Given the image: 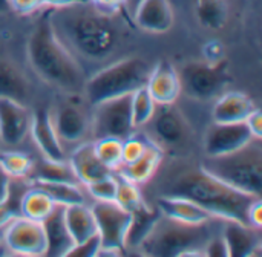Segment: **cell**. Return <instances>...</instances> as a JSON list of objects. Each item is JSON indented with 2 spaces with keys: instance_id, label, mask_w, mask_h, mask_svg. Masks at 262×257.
<instances>
[{
  "instance_id": "obj_9",
  "label": "cell",
  "mask_w": 262,
  "mask_h": 257,
  "mask_svg": "<svg viewBox=\"0 0 262 257\" xmlns=\"http://www.w3.org/2000/svg\"><path fill=\"white\" fill-rule=\"evenodd\" d=\"M92 107L95 112L91 120V133L95 139H126L134 133L135 126L132 121V94L101 101Z\"/></svg>"
},
{
  "instance_id": "obj_33",
  "label": "cell",
  "mask_w": 262,
  "mask_h": 257,
  "mask_svg": "<svg viewBox=\"0 0 262 257\" xmlns=\"http://www.w3.org/2000/svg\"><path fill=\"white\" fill-rule=\"evenodd\" d=\"M91 196L95 201L101 202H115L117 198V189H118V181L115 175H107L104 178H100L94 182L86 184Z\"/></svg>"
},
{
  "instance_id": "obj_28",
  "label": "cell",
  "mask_w": 262,
  "mask_h": 257,
  "mask_svg": "<svg viewBox=\"0 0 262 257\" xmlns=\"http://www.w3.org/2000/svg\"><path fill=\"white\" fill-rule=\"evenodd\" d=\"M54 207L55 202L43 190L37 187H32L28 192H25L20 199L21 216L37 222H43L51 215Z\"/></svg>"
},
{
  "instance_id": "obj_12",
  "label": "cell",
  "mask_w": 262,
  "mask_h": 257,
  "mask_svg": "<svg viewBox=\"0 0 262 257\" xmlns=\"http://www.w3.org/2000/svg\"><path fill=\"white\" fill-rule=\"evenodd\" d=\"M253 139L247 123H213L204 136V152L207 156L227 155Z\"/></svg>"
},
{
  "instance_id": "obj_35",
  "label": "cell",
  "mask_w": 262,
  "mask_h": 257,
  "mask_svg": "<svg viewBox=\"0 0 262 257\" xmlns=\"http://www.w3.org/2000/svg\"><path fill=\"white\" fill-rule=\"evenodd\" d=\"M100 253V238L98 235H94L78 244H74V247L66 253L68 257H92L98 256Z\"/></svg>"
},
{
  "instance_id": "obj_31",
  "label": "cell",
  "mask_w": 262,
  "mask_h": 257,
  "mask_svg": "<svg viewBox=\"0 0 262 257\" xmlns=\"http://www.w3.org/2000/svg\"><path fill=\"white\" fill-rule=\"evenodd\" d=\"M157 103L150 97L147 87H140L132 94V121L135 127L146 126L155 112Z\"/></svg>"
},
{
  "instance_id": "obj_34",
  "label": "cell",
  "mask_w": 262,
  "mask_h": 257,
  "mask_svg": "<svg viewBox=\"0 0 262 257\" xmlns=\"http://www.w3.org/2000/svg\"><path fill=\"white\" fill-rule=\"evenodd\" d=\"M35 179L75 182L77 178H75L71 166L66 164V161H63V162H54V161L45 159L43 164H41V167L38 169V173H37V178Z\"/></svg>"
},
{
  "instance_id": "obj_16",
  "label": "cell",
  "mask_w": 262,
  "mask_h": 257,
  "mask_svg": "<svg viewBox=\"0 0 262 257\" xmlns=\"http://www.w3.org/2000/svg\"><path fill=\"white\" fill-rule=\"evenodd\" d=\"M31 135L38 147V150L43 153L45 159L54 161V162H63L66 161V155L61 146V141L58 139L55 129L52 126L51 112L46 109H40L34 113L32 123H31Z\"/></svg>"
},
{
  "instance_id": "obj_7",
  "label": "cell",
  "mask_w": 262,
  "mask_h": 257,
  "mask_svg": "<svg viewBox=\"0 0 262 257\" xmlns=\"http://www.w3.org/2000/svg\"><path fill=\"white\" fill-rule=\"evenodd\" d=\"M180 74L181 92L200 101H207L216 97L230 81L229 63L226 58L209 61H190L183 66Z\"/></svg>"
},
{
  "instance_id": "obj_4",
  "label": "cell",
  "mask_w": 262,
  "mask_h": 257,
  "mask_svg": "<svg viewBox=\"0 0 262 257\" xmlns=\"http://www.w3.org/2000/svg\"><path fill=\"white\" fill-rule=\"evenodd\" d=\"M207 225L209 222L201 225L184 224L160 215L138 248L146 256H204L203 248L212 238Z\"/></svg>"
},
{
  "instance_id": "obj_1",
  "label": "cell",
  "mask_w": 262,
  "mask_h": 257,
  "mask_svg": "<svg viewBox=\"0 0 262 257\" xmlns=\"http://www.w3.org/2000/svg\"><path fill=\"white\" fill-rule=\"evenodd\" d=\"M48 14L55 35L78 61H104L120 43L117 14L98 8L91 0L52 8Z\"/></svg>"
},
{
  "instance_id": "obj_5",
  "label": "cell",
  "mask_w": 262,
  "mask_h": 257,
  "mask_svg": "<svg viewBox=\"0 0 262 257\" xmlns=\"http://www.w3.org/2000/svg\"><path fill=\"white\" fill-rule=\"evenodd\" d=\"M203 170L226 182L227 185L261 198L262 193V144L255 138L247 146L220 156H207L201 166Z\"/></svg>"
},
{
  "instance_id": "obj_30",
  "label": "cell",
  "mask_w": 262,
  "mask_h": 257,
  "mask_svg": "<svg viewBox=\"0 0 262 257\" xmlns=\"http://www.w3.org/2000/svg\"><path fill=\"white\" fill-rule=\"evenodd\" d=\"M94 149L98 159L112 172H117L123 162V139L100 138L94 141Z\"/></svg>"
},
{
  "instance_id": "obj_15",
  "label": "cell",
  "mask_w": 262,
  "mask_h": 257,
  "mask_svg": "<svg viewBox=\"0 0 262 257\" xmlns=\"http://www.w3.org/2000/svg\"><path fill=\"white\" fill-rule=\"evenodd\" d=\"M146 87L157 104H175L181 94L180 74L170 61L160 60L152 67Z\"/></svg>"
},
{
  "instance_id": "obj_37",
  "label": "cell",
  "mask_w": 262,
  "mask_h": 257,
  "mask_svg": "<svg viewBox=\"0 0 262 257\" xmlns=\"http://www.w3.org/2000/svg\"><path fill=\"white\" fill-rule=\"evenodd\" d=\"M204 58H206V61H209V63H216V61L226 58L223 43H220V41H216V40L209 41V43L204 46Z\"/></svg>"
},
{
  "instance_id": "obj_24",
  "label": "cell",
  "mask_w": 262,
  "mask_h": 257,
  "mask_svg": "<svg viewBox=\"0 0 262 257\" xmlns=\"http://www.w3.org/2000/svg\"><path fill=\"white\" fill-rule=\"evenodd\" d=\"M64 222L74 244L97 235V224L92 208L84 204L64 205Z\"/></svg>"
},
{
  "instance_id": "obj_17",
  "label": "cell",
  "mask_w": 262,
  "mask_h": 257,
  "mask_svg": "<svg viewBox=\"0 0 262 257\" xmlns=\"http://www.w3.org/2000/svg\"><path fill=\"white\" fill-rule=\"evenodd\" d=\"M132 20L152 34H164L173 26V9L169 0H141L132 14Z\"/></svg>"
},
{
  "instance_id": "obj_36",
  "label": "cell",
  "mask_w": 262,
  "mask_h": 257,
  "mask_svg": "<svg viewBox=\"0 0 262 257\" xmlns=\"http://www.w3.org/2000/svg\"><path fill=\"white\" fill-rule=\"evenodd\" d=\"M203 254L204 256H210V257H229V248H227V244L224 241L223 236L220 238H210L204 248H203Z\"/></svg>"
},
{
  "instance_id": "obj_20",
  "label": "cell",
  "mask_w": 262,
  "mask_h": 257,
  "mask_svg": "<svg viewBox=\"0 0 262 257\" xmlns=\"http://www.w3.org/2000/svg\"><path fill=\"white\" fill-rule=\"evenodd\" d=\"M223 238L229 248V257H249L259 254V228L243 225L233 221H226Z\"/></svg>"
},
{
  "instance_id": "obj_27",
  "label": "cell",
  "mask_w": 262,
  "mask_h": 257,
  "mask_svg": "<svg viewBox=\"0 0 262 257\" xmlns=\"http://www.w3.org/2000/svg\"><path fill=\"white\" fill-rule=\"evenodd\" d=\"M34 187L43 190L55 204H60V205L84 204V195L81 193V190L77 187L75 182L35 179Z\"/></svg>"
},
{
  "instance_id": "obj_39",
  "label": "cell",
  "mask_w": 262,
  "mask_h": 257,
  "mask_svg": "<svg viewBox=\"0 0 262 257\" xmlns=\"http://www.w3.org/2000/svg\"><path fill=\"white\" fill-rule=\"evenodd\" d=\"M91 2L98 8L114 14H120L121 11H124V5H126V0H91Z\"/></svg>"
},
{
  "instance_id": "obj_38",
  "label": "cell",
  "mask_w": 262,
  "mask_h": 257,
  "mask_svg": "<svg viewBox=\"0 0 262 257\" xmlns=\"http://www.w3.org/2000/svg\"><path fill=\"white\" fill-rule=\"evenodd\" d=\"M8 5L18 14L21 15H28L35 12L40 6H38V0H8Z\"/></svg>"
},
{
  "instance_id": "obj_32",
  "label": "cell",
  "mask_w": 262,
  "mask_h": 257,
  "mask_svg": "<svg viewBox=\"0 0 262 257\" xmlns=\"http://www.w3.org/2000/svg\"><path fill=\"white\" fill-rule=\"evenodd\" d=\"M117 181H118V189H117L115 202L120 207H123L124 210H127L130 213L144 204V199H143L137 184L130 182L129 179H126L120 175H117Z\"/></svg>"
},
{
  "instance_id": "obj_41",
  "label": "cell",
  "mask_w": 262,
  "mask_h": 257,
  "mask_svg": "<svg viewBox=\"0 0 262 257\" xmlns=\"http://www.w3.org/2000/svg\"><path fill=\"white\" fill-rule=\"evenodd\" d=\"M249 129L252 130L255 138H262V120H261V110L256 109L247 120H246Z\"/></svg>"
},
{
  "instance_id": "obj_3",
  "label": "cell",
  "mask_w": 262,
  "mask_h": 257,
  "mask_svg": "<svg viewBox=\"0 0 262 257\" xmlns=\"http://www.w3.org/2000/svg\"><path fill=\"white\" fill-rule=\"evenodd\" d=\"M28 61L32 71L48 84L69 94L83 90L86 77L80 61L55 35L49 14L40 17L26 44Z\"/></svg>"
},
{
  "instance_id": "obj_6",
  "label": "cell",
  "mask_w": 262,
  "mask_h": 257,
  "mask_svg": "<svg viewBox=\"0 0 262 257\" xmlns=\"http://www.w3.org/2000/svg\"><path fill=\"white\" fill-rule=\"evenodd\" d=\"M152 66L140 57H126L111 63L86 78L83 92L91 106L101 101L134 94L147 84Z\"/></svg>"
},
{
  "instance_id": "obj_21",
  "label": "cell",
  "mask_w": 262,
  "mask_h": 257,
  "mask_svg": "<svg viewBox=\"0 0 262 257\" xmlns=\"http://www.w3.org/2000/svg\"><path fill=\"white\" fill-rule=\"evenodd\" d=\"M69 166L77 181L83 182L84 185L114 173L98 159L94 149V143H84L78 146L71 155Z\"/></svg>"
},
{
  "instance_id": "obj_44",
  "label": "cell",
  "mask_w": 262,
  "mask_h": 257,
  "mask_svg": "<svg viewBox=\"0 0 262 257\" xmlns=\"http://www.w3.org/2000/svg\"><path fill=\"white\" fill-rule=\"evenodd\" d=\"M140 2H141V0H126V5H124V11H126V12H129V15L132 17L134 11L137 9V6L140 5Z\"/></svg>"
},
{
  "instance_id": "obj_11",
  "label": "cell",
  "mask_w": 262,
  "mask_h": 257,
  "mask_svg": "<svg viewBox=\"0 0 262 257\" xmlns=\"http://www.w3.org/2000/svg\"><path fill=\"white\" fill-rule=\"evenodd\" d=\"M2 238L11 254H46V235L41 222L31 221L25 216H11L2 228Z\"/></svg>"
},
{
  "instance_id": "obj_13",
  "label": "cell",
  "mask_w": 262,
  "mask_h": 257,
  "mask_svg": "<svg viewBox=\"0 0 262 257\" xmlns=\"http://www.w3.org/2000/svg\"><path fill=\"white\" fill-rule=\"evenodd\" d=\"M32 116L26 106L12 98L0 97V141L18 146L31 130Z\"/></svg>"
},
{
  "instance_id": "obj_23",
  "label": "cell",
  "mask_w": 262,
  "mask_h": 257,
  "mask_svg": "<svg viewBox=\"0 0 262 257\" xmlns=\"http://www.w3.org/2000/svg\"><path fill=\"white\" fill-rule=\"evenodd\" d=\"M163 155H164V150L160 146H157L154 141H150L147 150L138 159H135L130 164H121L117 173L137 185L146 184L147 181L152 179V176L160 169Z\"/></svg>"
},
{
  "instance_id": "obj_14",
  "label": "cell",
  "mask_w": 262,
  "mask_h": 257,
  "mask_svg": "<svg viewBox=\"0 0 262 257\" xmlns=\"http://www.w3.org/2000/svg\"><path fill=\"white\" fill-rule=\"evenodd\" d=\"M52 126L60 141L74 144L81 141L91 132V121L88 115L72 103H63L51 113Z\"/></svg>"
},
{
  "instance_id": "obj_18",
  "label": "cell",
  "mask_w": 262,
  "mask_h": 257,
  "mask_svg": "<svg viewBox=\"0 0 262 257\" xmlns=\"http://www.w3.org/2000/svg\"><path fill=\"white\" fill-rule=\"evenodd\" d=\"M158 212L160 215L184 222V224H192V225H201L207 224L213 219L210 213H207L201 205L196 202L183 198V196H170V195H163L158 199Z\"/></svg>"
},
{
  "instance_id": "obj_8",
  "label": "cell",
  "mask_w": 262,
  "mask_h": 257,
  "mask_svg": "<svg viewBox=\"0 0 262 257\" xmlns=\"http://www.w3.org/2000/svg\"><path fill=\"white\" fill-rule=\"evenodd\" d=\"M92 213L97 224V235L100 238L101 254H121L127 247V235L132 224V215L120 207L117 202L97 201L92 205Z\"/></svg>"
},
{
  "instance_id": "obj_43",
  "label": "cell",
  "mask_w": 262,
  "mask_h": 257,
  "mask_svg": "<svg viewBox=\"0 0 262 257\" xmlns=\"http://www.w3.org/2000/svg\"><path fill=\"white\" fill-rule=\"evenodd\" d=\"M78 2H84V0H38V6H49V8H61V6H68L72 3H78Z\"/></svg>"
},
{
  "instance_id": "obj_40",
  "label": "cell",
  "mask_w": 262,
  "mask_h": 257,
  "mask_svg": "<svg viewBox=\"0 0 262 257\" xmlns=\"http://www.w3.org/2000/svg\"><path fill=\"white\" fill-rule=\"evenodd\" d=\"M261 213H262V202H261V199H258V201H255V202H253V205H252V207H250V210H249V225H250V227H253V228H259V230H261V227H262Z\"/></svg>"
},
{
  "instance_id": "obj_22",
  "label": "cell",
  "mask_w": 262,
  "mask_h": 257,
  "mask_svg": "<svg viewBox=\"0 0 262 257\" xmlns=\"http://www.w3.org/2000/svg\"><path fill=\"white\" fill-rule=\"evenodd\" d=\"M41 224L46 235L45 256H66V253L74 247V241L64 222V205L55 204L51 215Z\"/></svg>"
},
{
  "instance_id": "obj_42",
  "label": "cell",
  "mask_w": 262,
  "mask_h": 257,
  "mask_svg": "<svg viewBox=\"0 0 262 257\" xmlns=\"http://www.w3.org/2000/svg\"><path fill=\"white\" fill-rule=\"evenodd\" d=\"M9 199V176L0 167V205Z\"/></svg>"
},
{
  "instance_id": "obj_29",
  "label": "cell",
  "mask_w": 262,
  "mask_h": 257,
  "mask_svg": "<svg viewBox=\"0 0 262 257\" xmlns=\"http://www.w3.org/2000/svg\"><path fill=\"white\" fill-rule=\"evenodd\" d=\"M0 167L9 178L21 179L31 175L34 169V161L29 155L17 150H5L0 152Z\"/></svg>"
},
{
  "instance_id": "obj_2",
  "label": "cell",
  "mask_w": 262,
  "mask_h": 257,
  "mask_svg": "<svg viewBox=\"0 0 262 257\" xmlns=\"http://www.w3.org/2000/svg\"><path fill=\"white\" fill-rule=\"evenodd\" d=\"M164 195L187 198L201 205L213 218L243 225H249V210L255 201L261 199L227 185L201 167L183 169L178 175L170 176L166 182Z\"/></svg>"
},
{
  "instance_id": "obj_10",
  "label": "cell",
  "mask_w": 262,
  "mask_h": 257,
  "mask_svg": "<svg viewBox=\"0 0 262 257\" xmlns=\"http://www.w3.org/2000/svg\"><path fill=\"white\" fill-rule=\"evenodd\" d=\"M149 126V138L163 150H183L190 146V124L173 104H157Z\"/></svg>"
},
{
  "instance_id": "obj_25",
  "label": "cell",
  "mask_w": 262,
  "mask_h": 257,
  "mask_svg": "<svg viewBox=\"0 0 262 257\" xmlns=\"http://www.w3.org/2000/svg\"><path fill=\"white\" fill-rule=\"evenodd\" d=\"M28 95L29 83L26 77L11 61L0 58V97L25 103Z\"/></svg>"
},
{
  "instance_id": "obj_26",
  "label": "cell",
  "mask_w": 262,
  "mask_h": 257,
  "mask_svg": "<svg viewBox=\"0 0 262 257\" xmlns=\"http://www.w3.org/2000/svg\"><path fill=\"white\" fill-rule=\"evenodd\" d=\"M227 0H195V17L209 31L224 29L229 20Z\"/></svg>"
},
{
  "instance_id": "obj_19",
  "label": "cell",
  "mask_w": 262,
  "mask_h": 257,
  "mask_svg": "<svg viewBox=\"0 0 262 257\" xmlns=\"http://www.w3.org/2000/svg\"><path fill=\"white\" fill-rule=\"evenodd\" d=\"M258 109L255 101L243 92H226L213 106V123H246Z\"/></svg>"
}]
</instances>
